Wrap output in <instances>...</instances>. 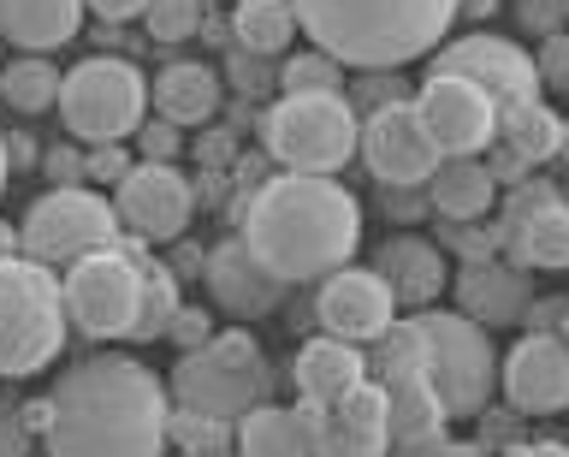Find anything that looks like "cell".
<instances>
[{
    "label": "cell",
    "mask_w": 569,
    "mask_h": 457,
    "mask_svg": "<svg viewBox=\"0 0 569 457\" xmlns=\"http://www.w3.org/2000/svg\"><path fill=\"white\" fill-rule=\"evenodd\" d=\"M172 393L149 362L101 350L48 393V457H167Z\"/></svg>",
    "instance_id": "6da1fadb"
},
{
    "label": "cell",
    "mask_w": 569,
    "mask_h": 457,
    "mask_svg": "<svg viewBox=\"0 0 569 457\" xmlns=\"http://www.w3.org/2000/svg\"><path fill=\"white\" fill-rule=\"evenodd\" d=\"M238 220H243L238 238L284 286L327 279L362 244V208H356L345 185L320 179V172H273V179H261L238 202Z\"/></svg>",
    "instance_id": "7a4b0ae2"
},
{
    "label": "cell",
    "mask_w": 569,
    "mask_h": 457,
    "mask_svg": "<svg viewBox=\"0 0 569 457\" xmlns=\"http://www.w3.org/2000/svg\"><path fill=\"white\" fill-rule=\"evenodd\" d=\"M291 12L345 72H403L457 24V0H291Z\"/></svg>",
    "instance_id": "3957f363"
},
{
    "label": "cell",
    "mask_w": 569,
    "mask_h": 457,
    "mask_svg": "<svg viewBox=\"0 0 569 457\" xmlns=\"http://www.w3.org/2000/svg\"><path fill=\"white\" fill-rule=\"evenodd\" d=\"M71 321L53 268L30 256L0 261V380H24L66 350Z\"/></svg>",
    "instance_id": "277c9868"
},
{
    "label": "cell",
    "mask_w": 569,
    "mask_h": 457,
    "mask_svg": "<svg viewBox=\"0 0 569 457\" xmlns=\"http://www.w3.org/2000/svg\"><path fill=\"white\" fill-rule=\"evenodd\" d=\"M172 404L220 421H238L243 410H256L273 393V368H267L256 332H213L196 350H178V368L167 375Z\"/></svg>",
    "instance_id": "5b68a950"
},
{
    "label": "cell",
    "mask_w": 569,
    "mask_h": 457,
    "mask_svg": "<svg viewBox=\"0 0 569 457\" xmlns=\"http://www.w3.org/2000/svg\"><path fill=\"white\" fill-rule=\"evenodd\" d=\"M356 108L350 96H279L261 113V149L279 172H320L332 179L356 155Z\"/></svg>",
    "instance_id": "8992f818"
},
{
    "label": "cell",
    "mask_w": 569,
    "mask_h": 457,
    "mask_svg": "<svg viewBox=\"0 0 569 457\" xmlns=\"http://www.w3.org/2000/svg\"><path fill=\"white\" fill-rule=\"evenodd\" d=\"M53 108H60V126L83 143H119L149 119V78L119 54H89L60 72Z\"/></svg>",
    "instance_id": "52a82bcc"
},
{
    "label": "cell",
    "mask_w": 569,
    "mask_h": 457,
    "mask_svg": "<svg viewBox=\"0 0 569 457\" xmlns=\"http://www.w3.org/2000/svg\"><path fill=\"white\" fill-rule=\"evenodd\" d=\"M409 321L427 339V375L439 386L445 416H480L498 386V357L487 327L469 321L462 309H409Z\"/></svg>",
    "instance_id": "ba28073f"
},
{
    "label": "cell",
    "mask_w": 569,
    "mask_h": 457,
    "mask_svg": "<svg viewBox=\"0 0 569 457\" xmlns=\"http://www.w3.org/2000/svg\"><path fill=\"white\" fill-rule=\"evenodd\" d=\"M137 250H142V238H119V244H107V250L66 268V279H60L66 321L78 327L83 339H131L137 291H142Z\"/></svg>",
    "instance_id": "9c48e42d"
},
{
    "label": "cell",
    "mask_w": 569,
    "mask_h": 457,
    "mask_svg": "<svg viewBox=\"0 0 569 457\" xmlns=\"http://www.w3.org/2000/svg\"><path fill=\"white\" fill-rule=\"evenodd\" d=\"M119 238H124V226L113 215V202L96 197L89 185H60L48 197H36L24 226H18V250L30 261H42V268H71V261L96 256Z\"/></svg>",
    "instance_id": "30bf717a"
},
{
    "label": "cell",
    "mask_w": 569,
    "mask_h": 457,
    "mask_svg": "<svg viewBox=\"0 0 569 457\" xmlns=\"http://www.w3.org/2000/svg\"><path fill=\"white\" fill-rule=\"evenodd\" d=\"M356 155L368 161V172L380 185H427V179H433V167L445 161L409 96L373 108L362 126H356Z\"/></svg>",
    "instance_id": "8fae6325"
},
{
    "label": "cell",
    "mask_w": 569,
    "mask_h": 457,
    "mask_svg": "<svg viewBox=\"0 0 569 457\" xmlns=\"http://www.w3.org/2000/svg\"><path fill=\"white\" fill-rule=\"evenodd\" d=\"M113 215L131 238L167 244L190 226L196 215V185L172 161H131V172L113 185Z\"/></svg>",
    "instance_id": "7c38bea8"
},
{
    "label": "cell",
    "mask_w": 569,
    "mask_h": 457,
    "mask_svg": "<svg viewBox=\"0 0 569 457\" xmlns=\"http://www.w3.org/2000/svg\"><path fill=\"white\" fill-rule=\"evenodd\" d=\"M409 101H416V113H421V126H427L439 155H487L492 149L498 108L480 83L451 78V72H427V83Z\"/></svg>",
    "instance_id": "4fadbf2b"
},
{
    "label": "cell",
    "mask_w": 569,
    "mask_h": 457,
    "mask_svg": "<svg viewBox=\"0 0 569 457\" xmlns=\"http://www.w3.org/2000/svg\"><path fill=\"white\" fill-rule=\"evenodd\" d=\"M427 72H451V78H469L492 96V108H522V101H540V72H533V54L516 48L510 37H457V42H439L433 48V66Z\"/></svg>",
    "instance_id": "5bb4252c"
},
{
    "label": "cell",
    "mask_w": 569,
    "mask_h": 457,
    "mask_svg": "<svg viewBox=\"0 0 569 457\" xmlns=\"http://www.w3.org/2000/svg\"><path fill=\"white\" fill-rule=\"evenodd\" d=\"M498 244L516 256V268H546L563 274L569 268V197L546 179H522L516 197L505 202V226H498Z\"/></svg>",
    "instance_id": "9a60e30c"
},
{
    "label": "cell",
    "mask_w": 569,
    "mask_h": 457,
    "mask_svg": "<svg viewBox=\"0 0 569 457\" xmlns=\"http://www.w3.org/2000/svg\"><path fill=\"white\" fill-rule=\"evenodd\" d=\"M315 321L320 332L332 339H350V345H373L380 332L398 321V297L373 268H332L315 291Z\"/></svg>",
    "instance_id": "2e32d148"
},
{
    "label": "cell",
    "mask_w": 569,
    "mask_h": 457,
    "mask_svg": "<svg viewBox=\"0 0 569 457\" xmlns=\"http://www.w3.org/2000/svg\"><path fill=\"white\" fill-rule=\"evenodd\" d=\"M498 386H505L510 410H522V416L569 410V339H558V332H522L510 345V357L498 362Z\"/></svg>",
    "instance_id": "e0dca14e"
},
{
    "label": "cell",
    "mask_w": 569,
    "mask_h": 457,
    "mask_svg": "<svg viewBox=\"0 0 569 457\" xmlns=\"http://www.w3.org/2000/svg\"><path fill=\"white\" fill-rule=\"evenodd\" d=\"M202 279H208L213 304H220L226 315H238V321H261V315H273L284 304V279L267 274L243 238L213 244V250L202 256Z\"/></svg>",
    "instance_id": "ac0fdd59"
},
{
    "label": "cell",
    "mask_w": 569,
    "mask_h": 457,
    "mask_svg": "<svg viewBox=\"0 0 569 457\" xmlns=\"http://www.w3.org/2000/svg\"><path fill=\"white\" fill-rule=\"evenodd\" d=\"M457 304L469 321L480 327H510L528 315V268L516 261H498V256H480V261H462L457 279H451Z\"/></svg>",
    "instance_id": "d6986e66"
},
{
    "label": "cell",
    "mask_w": 569,
    "mask_h": 457,
    "mask_svg": "<svg viewBox=\"0 0 569 457\" xmlns=\"http://www.w3.org/2000/svg\"><path fill=\"white\" fill-rule=\"evenodd\" d=\"M373 274L391 286L398 309H433V297L451 286L445 250L433 238H386L380 250H373Z\"/></svg>",
    "instance_id": "ffe728a7"
},
{
    "label": "cell",
    "mask_w": 569,
    "mask_h": 457,
    "mask_svg": "<svg viewBox=\"0 0 569 457\" xmlns=\"http://www.w3.org/2000/svg\"><path fill=\"white\" fill-rule=\"evenodd\" d=\"M149 101H154V113L167 119V126H208L213 113H220V72L202 60H172V66H160V78L149 83Z\"/></svg>",
    "instance_id": "44dd1931"
},
{
    "label": "cell",
    "mask_w": 569,
    "mask_h": 457,
    "mask_svg": "<svg viewBox=\"0 0 569 457\" xmlns=\"http://www.w3.org/2000/svg\"><path fill=\"white\" fill-rule=\"evenodd\" d=\"M368 375V357H362V345H350V339H309L297 350V362H291V380H297V398H309V404H332L350 393L356 380Z\"/></svg>",
    "instance_id": "7402d4cb"
},
{
    "label": "cell",
    "mask_w": 569,
    "mask_h": 457,
    "mask_svg": "<svg viewBox=\"0 0 569 457\" xmlns=\"http://www.w3.org/2000/svg\"><path fill=\"white\" fill-rule=\"evenodd\" d=\"M386 404H391V446H421V439H445V404H439V386L427 368H398L386 375Z\"/></svg>",
    "instance_id": "603a6c76"
},
{
    "label": "cell",
    "mask_w": 569,
    "mask_h": 457,
    "mask_svg": "<svg viewBox=\"0 0 569 457\" xmlns=\"http://www.w3.org/2000/svg\"><path fill=\"white\" fill-rule=\"evenodd\" d=\"M83 30V0H0V37L24 54L66 48Z\"/></svg>",
    "instance_id": "cb8c5ba5"
},
{
    "label": "cell",
    "mask_w": 569,
    "mask_h": 457,
    "mask_svg": "<svg viewBox=\"0 0 569 457\" xmlns=\"http://www.w3.org/2000/svg\"><path fill=\"white\" fill-rule=\"evenodd\" d=\"M427 202L445 220H487L498 202V179L480 155H445L433 167V179H427Z\"/></svg>",
    "instance_id": "d4e9b609"
},
{
    "label": "cell",
    "mask_w": 569,
    "mask_h": 457,
    "mask_svg": "<svg viewBox=\"0 0 569 457\" xmlns=\"http://www.w3.org/2000/svg\"><path fill=\"white\" fill-rule=\"evenodd\" d=\"M231 446H238V457H315L297 410H279V404L243 410L238 421H231Z\"/></svg>",
    "instance_id": "484cf974"
},
{
    "label": "cell",
    "mask_w": 569,
    "mask_h": 457,
    "mask_svg": "<svg viewBox=\"0 0 569 457\" xmlns=\"http://www.w3.org/2000/svg\"><path fill=\"white\" fill-rule=\"evenodd\" d=\"M498 149H510L522 167H546L563 143V119L546 108V101H522V108H505L498 113Z\"/></svg>",
    "instance_id": "4316f807"
},
{
    "label": "cell",
    "mask_w": 569,
    "mask_h": 457,
    "mask_svg": "<svg viewBox=\"0 0 569 457\" xmlns=\"http://www.w3.org/2000/svg\"><path fill=\"white\" fill-rule=\"evenodd\" d=\"M231 37H238V48H249V54L279 60L297 37L291 0H231Z\"/></svg>",
    "instance_id": "83f0119b"
},
{
    "label": "cell",
    "mask_w": 569,
    "mask_h": 457,
    "mask_svg": "<svg viewBox=\"0 0 569 457\" xmlns=\"http://www.w3.org/2000/svg\"><path fill=\"white\" fill-rule=\"evenodd\" d=\"M137 268H142V291H137V321H131V339H167V327H172V315H178V274L167 268L160 256H149V244L137 250Z\"/></svg>",
    "instance_id": "f1b7e54d"
},
{
    "label": "cell",
    "mask_w": 569,
    "mask_h": 457,
    "mask_svg": "<svg viewBox=\"0 0 569 457\" xmlns=\"http://www.w3.org/2000/svg\"><path fill=\"white\" fill-rule=\"evenodd\" d=\"M53 96H60V72H53L48 54H18L7 72H0V101L12 113H48Z\"/></svg>",
    "instance_id": "f546056e"
},
{
    "label": "cell",
    "mask_w": 569,
    "mask_h": 457,
    "mask_svg": "<svg viewBox=\"0 0 569 457\" xmlns=\"http://www.w3.org/2000/svg\"><path fill=\"white\" fill-rule=\"evenodd\" d=\"M273 78H279V96H345V66L332 54H320V48H302V54L279 60Z\"/></svg>",
    "instance_id": "4dcf8cb0"
},
{
    "label": "cell",
    "mask_w": 569,
    "mask_h": 457,
    "mask_svg": "<svg viewBox=\"0 0 569 457\" xmlns=\"http://www.w3.org/2000/svg\"><path fill=\"white\" fill-rule=\"evenodd\" d=\"M167 446H178L184 457L231 451V421L202 416V410H184V404H172V416H167Z\"/></svg>",
    "instance_id": "1f68e13d"
},
{
    "label": "cell",
    "mask_w": 569,
    "mask_h": 457,
    "mask_svg": "<svg viewBox=\"0 0 569 457\" xmlns=\"http://www.w3.org/2000/svg\"><path fill=\"white\" fill-rule=\"evenodd\" d=\"M315 457H391V439L327 410V421H320V434H315Z\"/></svg>",
    "instance_id": "d6a6232c"
},
{
    "label": "cell",
    "mask_w": 569,
    "mask_h": 457,
    "mask_svg": "<svg viewBox=\"0 0 569 457\" xmlns=\"http://www.w3.org/2000/svg\"><path fill=\"white\" fill-rule=\"evenodd\" d=\"M208 19V0H149L142 7V24H149L154 42H190Z\"/></svg>",
    "instance_id": "836d02e7"
},
{
    "label": "cell",
    "mask_w": 569,
    "mask_h": 457,
    "mask_svg": "<svg viewBox=\"0 0 569 457\" xmlns=\"http://www.w3.org/2000/svg\"><path fill=\"white\" fill-rule=\"evenodd\" d=\"M332 410L345 416V421H356V428H368V434H386V439H391V404H386V386H380V380H368V375H362L345 398L332 404Z\"/></svg>",
    "instance_id": "e575fe53"
},
{
    "label": "cell",
    "mask_w": 569,
    "mask_h": 457,
    "mask_svg": "<svg viewBox=\"0 0 569 457\" xmlns=\"http://www.w3.org/2000/svg\"><path fill=\"white\" fill-rule=\"evenodd\" d=\"M226 78L238 83L243 96H273V90H279L273 60H267V54H249V48H231V54H226Z\"/></svg>",
    "instance_id": "d590c367"
},
{
    "label": "cell",
    "mask_w": 569,
    "mask_h": 457,
    "mask_svg": "<svg viewBox=\"0 0 569 457\" xmlns=\"http://www.w3.org/2000/svg\"><path fill=\"white\" fill-rule=\"evenodd\" d=\"M533 72H540V90H569V30H551V37H540Z\"/></svg>",
    "instance_id": "8d00e7d4"
},
{
    "label": "cell",
    "mask_w": 569,
    "mask_h": 457,
    "mask_svg": "<svg viewBox=\"0 0 569 457\" xmlns=\"http://www.w3.org/2000/svg\"><path fill=\"white\" fill-rule=\"evenodd\" d=\"M124 172H131V155L119 143H89L83 155V185H119Z\"/></svg>",
    "instance_id": "74e56055"
},
{
    "label": "cell",
    "mask_w": 569,
    "mask_h": 457,
    "mask_svg": "<svg viewBox=\"0 0 569 457\" xmlns=\"http://www.w3.org/2000/svg\"><path fill=\"white\" fill-rule=\"evenodd\" d=\"M131 137H137L142 161H172V155L184 149V143H178V126H167V119H154V126H149V119H142V126H137Z\"/></svg>",
    "instance_id": "f35d334b"
},
{
    "label": "cell",
    "mask_w": 569,
    "mask_h": 457,
    "mask_svg": "<svg viewBox=\"0 0 569 457\" xmlns=\"http://www.w3.org/2000/svg\"><path fill=\"white\" fill-rule=\"evenodd\" d=\"M167 339H172L178 350H196L202 339H213V315H208V309H184V304H178L172 327H167Z\"/></svg>",
    "instance_id": "ab89813d"
},
{
    "label": "cell",
    "mask_w": 569,
    "mask_h": 457,
    "mask_svg": "<svg viewBox=\"0 0 569 457\" xmlns=\"http://www.w3.org/2000/svg\"><path fill=\"white\" fill-rule=\"evenodd\" d=\"M356 96H362L368 113H373V108H386V101H403L409 90H403L398 72H356Z\"/></svg>",
    "instance_id": "60d3db41"
},
{
    "label": "cell",
    "mask_w": 569,
    "mask_h": 457,
    "mask_svg": "<svg viewBox=\"0 0 569 457\" xmlns=\"http://www.w3.org/2000/svg\"><path fill=\"white\" fill-rule=\"evenodd\" d=\"M516 19H522V30H533V37H551V30L563 24V0H522Z\"/></svg>",
    "instance_id": "b9f144b4"
},
{
    "label": "cell",
    "mask_w": 569,
    "mask_h": 457,
    "mask_svg": "<svg viewBox=\"0 0 569 457\" xmlns=\"http://www.w3.org/2000/svg\"><path fill=\"white\" fill-rule=\"evenodd\" d=\"M30 451V428L24 416H18V404L0 398V457H24Z\"/></svg>",
    "instance_id": "7bdbcfd3"
},
{
    "label": "cell",
    "mask_w": 569,
    "mask_h": 457,
    "mask_svg": "<svg viewBox=\"0 0 569 457\" xmlns=\"http://www.w3.org/2000/svg\"><path fill=\"white\" fill-rule=\"evenodd\" d=\"M445 244L462 256V261H480V256H492V238L487 232H475L469 220H451V232H445Z\"/></svg>",
    "instance_id": "ee69618b"
},
{
    "label": "cell",
    "mask_w": 569,
    "mask_h": 457,
    "mask_svg": "<svg viewBox=\"0 0 569 457\" xmlns=\"http://www.w3.org/2000/svg\"><path fill=\"white\" fill-rule=\"evenodd\" d=\"M42 172L53 179V190H60V185H83V155H71V149H48V155H42Z\"/></svg>",
    "instance_id": "f6af8a7d"
},
{
    "label": "cell",
    "mask_w": 569,
    "mask_h": 457,
    "mask_svg": "<svg viewBox=\"0 0 569 457\" xmlns=\"http://www.w3.org/2000/svg\"><path fill=\"white\" fill-rule=\"evenodd\" d=\"M142 7L149 0H83V12H96L101 24H131V19H142Z\"/></svg>",
    "instance_id": "bcb514c9"
},
{
    "label": "cell",
    "mask_w": 569,
    "mask_h": 457,
    "mask_svg": "<svg viewBox=\"0 0 569 457\" xmlns=\"http://www.w3.org/2000/svg\"><path fill=\"white\" fill-rule=\"evenodd\" d=\"M492 179H498V185H522V179H528V167L516 161L510 149H498V143H492Z\"/></svg>",
    "instance_id": "7dc6e473"
},
{
    "label": "cell",
    "mask_w": 569,
    "mask_h": 457,
    "mask_svg": "<svg viewBox=\"0 0 569 457\" xmlns=\"http://www.w3.org/2000/svg\"><path fill=\"white\" fill-rule=\"evenodd\" d=\"M30 161H42V155H36V137L30 131H7V167H30Z\"/></svg>",
    "instance_id": "c3c4849f"
},
{
    "label": "cell",
    "mask_w": 569,
    "mask_h": 457,
    "mask_svg": "<svg viewBox=\"0 0 569 457\" xmlns=\"http://www.w3.org/2000/svg\"><path fill=\"white\" fill-rule=\"evenodd\" d=\"M510 457H569V446H558V439H528V446H510Z\"/></svg>",
    "instance_id": "681fc988"
},
{
    "label": "cell",
    "mask_w": 569,
    "mask_h": 457,
    "mask_svg": "<svg viewBox=\"0 0 569 457\" xmlns=\"http://www.w3.org/2000/svg\"><path fill=\"white\" fill-rule=\"evenodd\" d=\"M498 0H457V19H487Z\"/></svg>",
    "instance_id": "f907efd6"
},
{
    "label": "cell",
    "mask_w": 569,
    "mask_h": 457,
    "mask_svg": "<svg viewBox=\"0 0 569 457\" xmlns=\"http://www.w3.org/2000/svg\"><path fill=\"white\" fill-rule=\"evenodd\" d=\"M7 256H18V226L0 220V261H7Z\"/></svg>",
    "instance_id": "816d5d0a"
},
{
    "label": "cell",
    "mask_w": 569,
    "mask_h": 457,
    "mask_svg": "<svg viewBox=\"0 0 569 457\" xmlns=\"http://www.w3.org/2000/svg\"><path fill=\"white\" fill-rule=\"evenodd\" d=\"M7 172H12L7 167V137H0V190H7Z\"/></svg>",
    "instance_id": "f5cc1de1"
},
{
    "label": "cell",
    "mask_w": 569,
    "mask_h": 457,
    "mask_svg": "<svg viewBox=\"0 0 569 457\" xmlns=\"http://www.w3.org/2000/svg\"><path fill=\"white\" fill-rule=\"evenodd\" d=\"M558 155H563V161H569V119H563V143H558Z\"/></svg>",
    "instance_id": "db71d44e"
},
{
    "label": "cell",
    "mask_w": 569,
    "mask_h": 457,
    "mask_svg": "<svg viewBox=\"0 0 569 457\" xmlns=\"http://www.w3.org/2000/svg\"><path fill=\"white\" fill-rule=\"evenodd\" d=\"M445 457H480V451H451V446H445Z\"/></svg>",
    "instance_id": "11a10c76"
},
{
    "label": "cell",
    "mask_w": 569,
    "mask_h": 457,
    "mask_svg": "<svg viewBox=\"0 0 569 457\" xmlns=\"http://www.w3.org/2000/svg\"><path fill=\"white\" fill-rule=\"evenodd\" d=\"M558 190H563V197H569V185H558Z\"/></svg>",
    "instance_id": "9f6ffc18"
},
{
    "label": "cell",
    "mask_w": 569,
    "mask_h": 457,
    "mask_svg": "<svg viewBox=\"0 0 569 457\" xmlns=\"http://www.w3.org/2000/svg\"><path fill=\"white\" fill-rule=\"evenodd\" d=\"M213 457H231V451H213Z\"/></svg>",
    "instance_id": "6f0895ef"
},
{
    "label": "cell",
    "mask_w": 569,
    "mask_h": 457,
    "mask_svg": "<svg viewBox=\"0 0 569 457\" xmlns=\"http://www.w3.org/2000/svg\"><path fill=\"white\" fill-rule=\"evenodd\" d=\"M226 7H231V0H226Z\"/></svg>",
    "instance_id": "680465c9"
}]
</instances>
